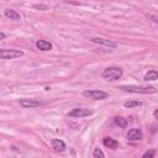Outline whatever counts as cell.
Instances as JSON below:
<instances>
[{
    "label": "cell",
    "mask_w": 158,
    "mask_h": 158,
    "mask_svg": "<svg viewBox=\"0 0 158 158\" xmlns=\"http://www.w3.org/2000/svg\"><path fill=\"white\" fill-rule=\"evenodd\" d=\"M36 47H37L40 51L46 52V51H51L53 46H52V43H51V42H48V41L40 40V41H37V42H36Z\"/></svg>",
    "instance_id": "10"
},
{
    "label": "cell",
    "mask_w": 158,
    "mask_h": 158,
    "mask_svg": "<svg viewBox=\"0 0 158 158\" xmlns=\"http://www.w3.org/2000/svg\"><path fill=\"white\" fill-rule=\"evenodd\" d=\"M121 90L133 94H156L157 89L154 86H137V85H122L120 86Z\"/></svg>",
    "instance_id": "1"
},
{
    "label": "cell",
    "mask_w": 158,
    "mask_h": 158,
    "mask_svg": "<svg viewBox=\"0 0 158 158\" xmlns=\"http://www.w3.org/2000/svg\"><path fill=\"white\" fill-rule=\"evenodd\" d=\"M90 41L93 43H98V44H102V46H106V47H110V48H115L116 47V43L111 42L110 40H105V38H101V37H91Z\"/></svg>",
    "instance_id": "8"
},
{
    "label": "cell",
    "mask_w": 158,
    "mask_h": 158,
    "mask_svg": "<svg viewBox=\"0 0 158 158\" xmlns=\"http://www.w3.org/2000/svg\"><path fill=\"white\" fill-rule=\"evenodd\" d=\"M51 144H52V148H53L54 151H57V152H64V151H65V148H67L65 143H64L62 139H58V138L52 139Z\"/></svg>",
    "instance_id": "9"
},
{
    "label": "cell",
    "mask_w": 158,
    "mask_h": 158,
    "mask_svg": "<svg viewBox=\"0 0 158 158\" xmlns=\"http://www.w3.org/2000/svg\"><path fill=\"white\" fill-rule=\"evenodd\" d=\"M93 156H94L95 158H104V157H105L104 152H102L100 148H95L94 152H93Z\"/></svg>",
    "instance_id": "16"
},
{
    "label": "cell",
    "mask_w": 158,
    "mask_h": 158,
    "mask_svg": "<svg viewBox=\"0 0 158 158\" xmlns=\"http://www.w3.org/2000/svg\"><path fill=\"white\" fill-rule=\"evenodd\" d=\"M83 96L93 99V100H104L109 98V94L102 91V90H98V89H91V90H84L83 91Z\"/></svg>",
    "instance_id": "3"
},
{
    "label": "cell",
    "mask_w": 158,
    "mask_h": 158,
    "mask_svg": "<svg viewBox=\"0 0 158 158\" xmlns=\"http://www.w3.org/2000/svg\"><path fill=\"white\" fill-rule=\"evenodd\" d=\"M143 102L142 101H137V100H131V101H126L123 104L125 107H136V106H141Z\"/></svg>",
    "instance_id": "15"
},
{
    "label": "cell",
    "mask_w": 158,
    "mask_h": 158,
    "mask_svg": "<svg viewBox=\"0 0 158 158\" xmlns=\"http://www.w3.org/2000/svg\"><path fill=\"white\" fill-rule=\"evenodd\" d=\"M4 14H5V16H6L7 19H10V20H14V21H20V20H21L20 14H19V12H16L15 10L6 9V10L4 11Z\"/></svg>",
    "instance_id": "12"
},
{
    "label": "cell",
    "mask_w": 158,
    "mask_h": 158,
    "mask_svg": "<svg viewBox=\"0 0 158 158\" xmlns=\"http://www.w3.org/2000/svg\"><path fill=\"white\" fill-rule=\"evenodd\" d=\"M4 38H5V33L1 32V33H0V40H4Z\"/></svg>",
    "instance_id": "20"
},
{
    "label": "cell",
    "mask_w": 158,
    "mask_h": 158,
    "mask_svg": "<svg viewBox=\"0 0 158 158\" xmlns=\"http://www.w3.org/2000/svg\"><path fill=\"white\" fill-rule=\"evenodd\" d=\"M102 144L107 148H111V149H116L118 147V142L111 137H104L102 138Z\"/></svg>",
    "instance_id": "11"
},
{
    "label": "cell",
    "mask_w": 158,
    "mask_h": 158,
    "mask_svg": "<svg viewBox=\"0 0 158 158\" xmlns=\"http://www.w3.org/2000/svg\"><path fill=\"white\" fill-rule=\"evenodd\" d=\"M142 138H143V133L138 128H131L127 133V139L131 142H137V141H141Z\"/></svg>",
    "instance_id": "7"
},
{
    "label": "cell",
    "mask_w": 158,
    "mask_h": 158,
    "mask_svg": "<svg viewBox=\"0 0 158 158\" xmlns=\"http://www.w3.org/2000/svg\"><path fill=\"white\" fill-rule=\"evenodd\" d=\"M154 154H156V152H154L153 149H152V151H147V152L143 154V158H147V157H148V158H152V157H154Z\"/></svg>",
    "instance_id": "17"
},
{
    "label": "cell",
    "mask_w": 158,
    "mask_h": 158,
    "mask_svg": "<svg viewBox=\"0 0 158 158\" xmlns=\"http://www.w3.org/2000/svg\"><path fill=\"white\" fill-rule=\"evenodd\" d=\"M153 115H154V117L158 120V109L157 110H154V112H153Z\"/></svg>",
    "instance_id": "19"
},
{
    "label": "cell",
    "mask_w": 158,
    "mask_h": 158,
    "mask_svg": "<svg viewBox=\"0 0 158 158\" xmlns=\"http://www.w3.org/2000/svg\"><path fill=\"white\" fill-rule=\"evenodd\" d=\"M19 102L25 109H35V107H38L46 104V101H41L37 99H20Z\"/></svg>",
    "instance_id": "5"
},
{
    "label": "cell",
    "mask_w": 158,
    "mask_h": 158,
    "mask_svg": "<svg viewBox=\"0 0 158 158\" xmlns=\"http://www.w3.org/2000/svg\"><path fill=\"white\" fill-rule=\"evenodd\" d=\"M23 54L25 53L20 49H6V48L0 49V58L1 59H15V58L22 57Z\"/></svg>",
    "instance_id": "4"
},
{
    "label": "cell",
    "mask_w": 158,
    "mask_h": 158,
    "mask_svg": "<svg viewBox=\"0 0 158 158\" xmlns=\"http://www.w3.org/2000/svg\"><path fill=\"white\" fill-rule=\"evenodd\" d=\"M123 74V70L118 67H109L106 69H104L102 72V78L109 80V81H116L118 80Z\"/></svg>",
    "instance_id": "2"
},
{
    "label": "cell",
    "mask_w": 158,
    "mask_h": 158,
    "mask_svg": "<svg viewBox=\"0 0 158 158\" xmlns=\"http://www.w3.org/2000/svg\"><path fill=\"white\" fill-rule=\"evenodd\" d=\"M93 114V111L88 110V109H83V107H75L72 109L67 115L69 117H85V116H90Z\"/></svg>",
    "instance_id": "6"
},
{
    "label": "cell",
    "mask_w": 158,
    "mask_h": 158,
    "mask_svg": "<svg viewBox=\"0 0 158 158\" xmlns=\"http://www.w3.org/2000/svg\"><path fill=\"white\" fill-rule=\"evenodd\" d=\"M33 9H42V10H48L47 5H33Z\"/></svg>",
    "instance_id": "18"
},
{
    "label": "cell",
    "mask_w": 158,
    "mask_h": 158,
    "mask_svg": "<svg viewBox=\"0 0 158 158\" xmlns=\"http://www.w3.org/2000/svg\"><path fill=\"white\" fill-rule=\"evenodd\" d=\"M157 79H158V72L154 70V69L148 70L146 73V75H144V80H147V81H154Z\"/></svg>",
    "instance_id": "14"
},
{
    "label": "cell",
    "mask_w": 158,
    "mask_h": 158,
    "mask_svg": "<svg viewBox=\"0 0 158 158\" xmlns=\"http://www.w3.org/2000/svg\"><path fill=\"white\" fill-rule=\"evenodd\" d=\"M114 122H115L116 126H118V127H121V128H126L127 125H128V121H127L125 117H122V116H116V117L114 118Z\"/></svg>",
    "instance_id": "13"
}]
</instances>
